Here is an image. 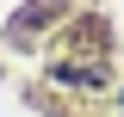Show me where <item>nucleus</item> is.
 <instances>
[{
  "label": "nucleus",
  "mask_w": 124,
  "mask_h": 117,
  "mask_svg": "<svg viewBox=\"0 0 124 117\" xmlns=\"http://www.w3.org/2000/svg\"><path fill=\"white\" fill-rule=\"evenodd\" d=\"M50 80L68 92H99L112 80V25L99 13H68V31L50 43Z\"/></svg>",
  "instance_id": "f257e3e1"
},
{
  "label": "nucleus",
  "mask_w": 124,
  "mask_h": 117,
  "mask_svg": "<svg viewBox=\"0 0 124 117\" xmlns=\"http://www.w3.org/2000/svg\"><path fill=\"white\" fill-rule=\"evenodd\" d=\"M118 117H124V92H118Z\"/></svg>",
  "instance_id": "f03ea898"
}]
</instances>
